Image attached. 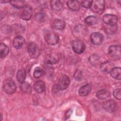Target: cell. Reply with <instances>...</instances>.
Segmentation results:
<instances>
[{"label": "cell", "instance_id": "cell-1", "mask_svg": "<svg viewBox=\"0 0 121 121\" xmlns=\"http://www.w3.org/2000/svg\"><path fill=\"white\" fill-rule=\"evenodd\" d=\"M16 85L12 79H6L4 81L2 85V89L7 94H13L16 91Z\"/></svg>", "mask_w": 121, "mask_h": 121}, {"label": "cell", "instance_id": "cell-2", "mask_svg": "<svg viewBox=\"0 0 121 121\" xmlns=\"http://www.w3.org/2000/svg\"><path fill=\"white\" fill-rule=\"evenodd\" d=\"M90 8L93 11L101 14L104 9V1L103 0H92Z\"/></svg>", "mask_w": 121, "mask_h": 121}, {"label": "cell", "instance_id": "cell-3", "mask_svg": "<svg viewBox=\"0 0 121 121\" xmlns=\"http://www.w3.org/2000/svg\"><path fill=\"white\" fill-rule=\"evenodd\" d=\"M85 44L80 39L74 40L71 44L72 50L76 53H82L85 49Z\"/></svg>", "mask_w": 121, "mask_h": 121}, {"label": "cell", "instance_id": "cell-4", "mask_svg": "<svg viewBox=\"0 0 121 121\" xmlns=\"http://www.w3.org/2000/svg\"><path fill=\"white\" fill-rule=\"evenodd\" d=\"M109 55L113 59L119 60L121 58V47L119 45H111L108 49Z\"/></svg>", "mask_w": 121, "mask_h": 121}, {"label": "cell", "instance_id": "cell-5", "mask_svg": "<svg viewBox=\"0 0 121 121\" xmlns=\"http://www.w3.org/2000/svg\"><path fill=\"white\" fill-rule=\"evenodd\" d=\"M102 106L105 111L109 112H114L118 109L117 104L113 100H108L104 102Z\"/></svg>", "mask_w": 121, "mask_h": 121}, {"label": "cell", "instance_id": "cell-6", "mask_svg": "<svg viewBox=\"0 0 121 121\" xmlns=\"http://www.w3.org/2000/svg\"><path fill=\"white\" fill-rule=\"evenodd\" d=\"M27 50L29 56L33 58L38 57L39 55V50L37 45L33 42H30L27 45Z\"/></svg>", "mask_w": 121, "mask_h": 121}, {"label": "cell", "instance_id": "cell-7", "mask_svg": "<svg viewBox=\"0 0 121 121\" xmlns=\"http://www.w3.org/2000/svg\"><path fill=\"white\" fill-rule=\"evenodd\" d=\"M87 32L86 27L82 25H78L75 27L73 30V34L75 37L83 38Z\"/></svg>", "mask_w": 121, "mask_h": 121}, {"label": "cell", "instance_id": "cell-8", "mask_svg": "<svg viewBox=\"0 0 121 121\" xmlns=\"http://www.w3.org/2000/svg\"><path fill=\"white\" fill-rule=\"evenodd\" d=\"M33 15V10L31 6L26 5L22 9L20 13L21 18L25 20H28L31 19Z\"/></svg>", "mask_w": 121, "mask_h": 121}, {"label": "cell", "instance_id": "cell-9", "mask_svg": "<svg viewBox=\"0 0 121 121\" xmlns=\"http://www.w3.org/2000/svg\"><path fill=\"white\" fill-rule=\"evenodd\" d=\"M69 83L70 79L69 77L66 75H63L59 78L58 88L61 90H65L69 86Z\"/></svg>", "mask_w": 121, "mask_h": 121}, {"label": "cell", "instance_id": "cell-10", "mask_svg": "<svg viewBox=\"0 0 121 121\" xmlns=\"http://www.w3.org/2000/svg\"><path fill=\"white\" fill-rule=\"evenodd\" d=\"M45 40L49 45H53L58 43L59 37L56 34L50 32L45 35Z\"/></svg>", "mask_w": 121, "mask_h": 121}, {"label": "cell", "instance_id": "cell-11", "mask_svg": "<svg viewBox=\"0 0 121 121\" xmlns=\"http://www.w3.org/2000/svg\"><path fill=\"white\" fill-rule=\"evenodd\" d=\"M103 21L107 25L109 26L116 25L118 21V17L112 14H105L103 17Z\"/></svg>", "mask_w": 121, "mask_h": 121}, {"label": "cell", "instance_id": "cell-12", "mask_svg": "<svg viewBox=\"0 0 121 121\" xmlns=\"http://www.w3.org/2000/svg\"><path fill=\"white\" fill-rule=\"evenodd\" d=\"M103 35L100 33H93L90 35V41L91 43L95 45L100 44L103 41Z\"/></svg>", "mask_w": 121, "mask_h": 121}, {"label": "cell", "instance_id": "cell-13", "mask_svg": "<svg viewBox=\"0 0 121 121\" xmlns=\"http://www.w3.org/2000/svg\"><path fill=\"white\" fill-rule=\"evenodd\" d=\"M113 64L110 61H105L101 63L100 66V69L102 71L105 73H109L114 68Z\"/></svg>", "mask_w": 121, "mask_h": 121}, {"label": "cell", "instance_id": "cell-14", "mask_svg": "<svg viewBox=\"0 0 121 121\" xmlns=\"http://www.w3.org/2000/svg\"><path fill=\"white\" fill-rule=\"evenodd\" d=\"M52 26L55 29L62 30L65 28V24L63 20L60 19H55L52 22Z\"/></svg>", "mask_w": 121, "mask_h": 121}, {"label": "cell", "instance_id": "cell-15", "mask_svg": "<svg viewBox=\"0 0 121 121\" xmlns=\"http://www.w3.org/2000/svg\"><path fill=\"white\" fill-rule=\"evenodd\" d=\"M25 43V40L23 37L21 35L17 36L14 38L13 41V46L16 49H19Z\"/></svg>", "mask_w": 121, "mask_h": 121}, {"label": "cell", "instance_id": "cell-16", "mask_svg": "<svg viewBox=\"0 0 121 121\" xmlns=\"http://www.w3.org/2000/svg\"><path fill=\"white\" fill-rule=\"evenodd\" d=\"M58 57L54 54H50L46 55L44 57V61L48 64H54L58 61Z\"/></svg>", "mask_w": 121, "mask_h": 121}, {"label": "cell", "instance_id": "cell-17", "mask_svg": "<svg viewBox=\"0 0 121 121\" xmlns=\"http://www.w3.org/2000/svg\"><path fill=\"white\" fill-rule=\"evenodd\" d=\"M91 90V87L89 84H86L79 89L78 94L80 96H85L88 95Z\"/></svg>", "mask_w": 121, "mask_h": 121}, {"label": "cell", "instance_id": "cell-18", "mask_svg": "<svg viewBox=\"0 0 121 121\" xmlns=\"http://www.w3.org/2000/svg\"><path fill=\"white\" fill-rule=\"evenodd\" d=\"M34 88L38 93H41L43 92L45 89L44 83L42 81H38L35 82L34 85Z\"/></svg>", "mask_w": 121, "mask_h": 121}, {"label": "cell", "instance_id": "cell-19", "mask_svg": "<svg viewBox=\"0 0 121 121\" xmlns=\"http://www.w3.org/2000/svg\"><path fill=\"white\" fill-rule=\"evenodd\" d=\"M67 5L72 10L77 11L80 9V3L78 0H69L67 2Z\"/></svg>", "mask_w": 121, "mask_h": 121}, {"label": "cell", "instance_id": "cell-20", "mask_svg": "<svg viewBox=\"0 0 121 121\" xmlns=\"http://www.w3.org/2000/svg\"><path fill=\"white\" fill-rule=\"evenodd\" d=\"M121 69L120 67L113 68L110 71L111 76L114 78L120 80L121 78Z\"/></svg>", "mask_w": 121, "mask_h": 121}, {"label": "cell", "instance_id": "cell-21", "mask_svg": "<svg viewBox=\"0 0 121 121\" xmlns=\"http://www.w3.org/2000/svg\"><path fill=\"white\" fill-rule=\"evenodd\" d=\"M96 96L99 99H105L110 96V93L105 89H102L97 92Z\"/></svg>", "mask_w": 121, "mask_h": 121}, {"label": "cell", "instance_id": "cell-22", "mask_svg": "<svg viewBox=\"0 0 121 121\" xmlns=\"http://www.w3.org/2000/svg\"><path fill=\"white\" fill-rule=\"evenodd\" d=\"M10 3L11 5L14 7L19 9H22L26 5L25 1L20 0H10Z\"/></svg>", "mask_w": 121, "mask_h": 121}, {"label": "cell", "instance_id": "cell-23", "mask_svg": "<svg viewBox=\"0 0 121 121\" xmlns=\"http://www.w3.org/2000/svg\"><path fill=\"white\" fill-rule=\"evenodd\" d=\"M20 88L21 90L26 93L29 94L31 92V86L29 83L26 82L21 83L20 85Z\"/></svg>", "mask_w": 121, "mask_h": 121}, {"label": "cell", "instance_id": "cell-24", "mask_svg": "<svg viewBox=\"0 0 121 121\" xmlns=\"http://www.w3.org/2000/svg\"><path fill=\"white\" fill-rule=\"evenodd\" d=\"M51 4L52 9L55 10H60L63 8V4L60 0H52Z\"/></svg>", "mask_w": 121, "mask_h": 121}, {"label": "cell", "instance_id": "cell-25", "mask_svg": "<svg viewBox=\"0 0 121 121\" xmlns=\"http://www.w3.org/2000/svg\"><path fill=\"white\" fill-rule=\"evenodd\" d=\"M26 76V74L25 71L23 69H19L17 71V79L18 82L20 83H22L25 81Z\"/></svg>", "mask_w": 121, "mask_h": 121}, {"label": "cell", "instance_id": "cell-26", "mask_svg": "<svg viewBox=\"0 0 121 121\" xmlns=\"http://www.w3.org/2000/svg\"><path fill=\"white\" fill-rule=\"evenodd\" d=\"M9 52V47L4 43H0V57L3 58L5 57Z\"/></svg>", "mask_w": 121, "mask_h": 121}, {"label": "cell", "instance_id": "cell-27", "mask_svg": "<svg viewBox=\"0 0 121 121\" xmlns=\"http://www.w3.org/2000/svg\"><path fill=\"white\" fill-rule=\"evenodd\" d=\"M86 23L88 25H95L98 22L97 18L94 16H89L87 17L85 19Z\"/></svg>", "mask_w": 121, "mask_h": 121}, {"label": "cell", "instance_id": "cell-28", "mask_svg": "<svg viewBox=\"0 0 121 121\" xmlns=\"http://www.w3.org/2000/svg\"><path fill=\"white\" fill-rule=\"evenodd\" d=\"M99 60V56L96 54H93L90 56L89 58V61L93 65H97Z\"/></svg>", "mask_w": 121, "mask_h": 121}, {"label": "cell", "instance_id": "cell-29", "mask_svg": "<svg viewBox=\"0 0 121 121\" xmlns=\"http://www.w3.org/2000/svg\"><path fill=\"white\" fill-rule=\"evenodd\" d=\"M42 72H43V70L42 69L39 67H35L34 71V73H33L34 77L35 78H39L41 76L42 74Z\"/></svg>", "mask_w": 121, "mask_h": 121}, {"label": "cell", "instance_id": "cell-30", "mask_svg": "<svg viewBox=\"0 0 121 121\" xmlns=\"http://www.w3.org/2000/svg\"><path fill=\"white\" fill-rule=\"evenodd\" d=\"M82 77L83 75L82 72L80 70H77L74 74V78L75 79L79 81L82 79Z\"/></svg>", "mask_w": 121, "mask_h": 121}, {"label": "cell", "instance_id": "cell-31", "mask_svg": "<svg viewBox=\"0 0 121 121\" xmlns=\"http://www.w3.org/2000/svg\"><path fill=\"white\" fill-rule=\"evenodd\" d=\"M121 89L120 88H117L115 89L113 91V94L114 97L118 100H120L121 98Z\"/></svg>", "mask_w": 121, "mask_h": 121}, {"label": "cell", "instance_id": "cell-32", "mask_svg": "<svg viewBox=\"0 0 121 121\" xmlns=\"http://www.w3.org/2000/svg\"><path fill=\"white\" fill-rule=\"evenodd\" d=\"M92 0H83L81 1V5L83 7L86 8H90L92 4Z\"/></svg>", "mask_w": 121, "mask_h": 121}, {"label": "cell", "instance_id": "cell-33", "mask_svg": "<svg viewBox=\"0 0 121 121\" xmlns=\"http://www.w3.org/2000/svg\"><path fill=\"white\" fill-rule=\"evenodd\" d=\"M44 18V15L42 13H39L36 14L35 19L37 21H42Z\"/></svg>", "mask_w": 121, "mask_h": 121}, {"label": "cell", "instance_id": "cell-34", "mask_svg": "<svg viewBox=\"0 0 121 121\" xmlns=\"http://www.w3.org/2000/svg\"><path fill=\"white\" fill-rule=\"evenodd\" d=\"M71 112H72L71 110H69L66 113V114H65V117L67 118H69V117L70 116Z\"/></svg>", "mask_w": 121, "mask_h": 121}]
</instances>
